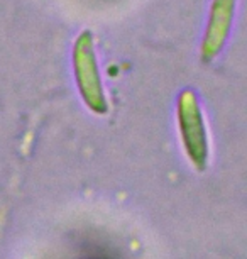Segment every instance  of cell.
Returning a JSON list of instances; mask_svg holds the SVG:
<instances>
[{"mask_svg":"<svg viewBox=\"0 0 247 259\" xmlns=\"http://www.w3.org/2000/svg\"><path fill=\"white\" fill-rule=\"evenodd\" d=\"M73 71L78 94L85 105L98 115L107 114L109 102L96 63L95 39L90 31L80 32L73 45Z\"/></svg>","mask_w":247,"mask_h":259,"instance_id":"cell-1","label":"cell"},{"mask_svg":"<svg viewBox=\"0 0 247 259\" xmlns=\"http://www.w3.org/2000/svg\"><path fill=\"white\" fill-rule=\"evenodd\" d=\"M235 12V0H212L205 36L202 41L200 58L203 63L214 61L224 50L227 37L230 34L232 19Z\"/></svg>","mask_w":247,"mask_h":259,"instance_id":"cell-3","label":"cell"},{"mask_svg":"<svg viewBox=\"0 0 247 259\" xmlns=\"http://www.w3.org/2000/svg\"><path fill=\"white\" fill-rule=\"evenodd\" d=\"M176 117L188 158L198 169H203L207 166L208 158L207 129L200 104H198L196 95L191 90L181 92L178 97Z\"/></svg>","mask_w":247,"mask_h":259,"instance_id":"cell-2","label":"cell"}]
</instances>
